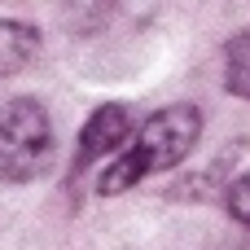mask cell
Returning <instances> with one entry per match:
<instances>
[{
  "label": "cell",
  "instance_id": "6da1fadb",
  "mask_svg": "<svg viewBox=\"0 0 250 250\" xmlns=\"http://www.w3.org/2000/svg\"><path fill=\"white\" fill-rule=\"evenodd\" d=\"M198 136H202V114H198V105H167V110L149 114V119L127 136V145L110 158V167H105L101 180H97V193H101V198H114V193L132 189V185H141L145 176H154V171L180 167V163L193 154Z\"/></svg>",
  "mask_w": 250,
  "mask_h": 250
},
{
  "label": "cell",
  "instance_id": "7a4b0ae2",
  "mask_svg": "<svg viewBox=\"0 0 250 250\" xmlns=\"http://www.w3.org/2000/svg\"><path fill=\"white\" fill-rule=\"evenodd\" d=\"M53 163V119L40 101L18 97L0 110V180H35Z\"/></svg>",
  "mask_w": 250,
  "mask_h": 250
},
{
  "label": "cell",
  "instance_id": "277c9868",
  "mask_svg": "<svg viewBox=\"0 0 250 250\" xmlns=\"http://www.w3.org/2000/svg\"><path fill=\"white\" fill-rule=\"evenodd\" d=\"M40 31L22 18H0V75H18L35 62Z\"/></svg>",
  "mask_w": 250,
  "mask_h": 250
},
{
  "label": "cell",
  "instance_id": "3957f363",
  "mask_svg": "<svg viewBox=\"0 0 250 250\" xmlns=\"http://www.w3.org/2000/svg\"><path fill=\"white\" fill-rule=\"evenodd\" d=\"M132 132H136V127H132L127 105H101V110H92V119H88L83 132H79V167L119 154Z\"/></svg>",
  "mask_w": 250,
  "mask_h": 250
},
{
  "label": "cell",
  "instance_id": "5b68a950",
  "mask_svg": "<svg viewBox=\"0 0 250 250\" xmlns=\"http://www.w3.org/2000/svg\"><path fill=\"white\" fill-rule=\"evenodd\" d=\"M224 83L233 97L250 101V31L233 35L229 48H224Z\"/></svg>",
  "mask_w": 250,
  "mask_h": 250
},
{
  "label": "cell",
  "instance_id": "8992f818",
  "mask_svg": "<svg viewBox=\"0 0 250 250\" xmlns=\"http://www.w3.org/2000/svg\"><path fill=\"white\" fill-rule=\"evenodd\" d=\"M224 207H229V215H233L242 229H250V171H246V176H237V180L229 185Z\"/></svg>",
  "mask_w": 250,
  "mask_h": 250
}]
</instances>
